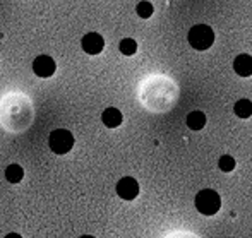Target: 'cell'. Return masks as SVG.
Returning a JSON list of instances; mask_svg holds the SVG:
<instances>
[{"mask_svg": "<svg viewBox=\"0 0 252 238\" xmlns=\"http://www.w3.org/2000/svg\"><path fill=\"white\" fill-rule=\"evenodd\" d=\"M122 120H124L122 113H120V110H117V108H106L101 115V122L105 123L106 127H110V129L119 127L120 123H122Z\"/></svg>", "mask_w": 252, "mask_h": 238, "instance_id": "9c48e42d", "label": "cell"}, {"mask_svg": "<svg viewBox=\"0 0 252 238\" xmlns=\"http://www.w3.org/2000/svg\"><path fill=\"white\" fill-rule=\"evenodd\" d=\"M136 12H137V16H139V17H143V19H148V17L153 16V3L148 2V0H143V2L137 3Z\"/></svg>", "mask_w": 252, "mask_h": 238, "instance_id": "5bb4252c", "label": "cell"}, {"mask_svg": "<svg viewBox=\"0 0 252 238\" xmlns=\"http://www.w3.org/2000/svg\"><path fill=\"white\" fill-rule=\"evenodd\" d=\"M55 69H57V65H55V60L52 59V57H48V55H40V57H36L34 59V62H33V70H34V74H36L38 77H52L53 74H55Z\"/></svg>", "mask_w": 252, "mask_h": 238, "instance_id": "8992f818", "label": "cell"}, {"mask_svg": "<svg viewBox=\"0 0 252 238\" xmlns=\"http://www.w3.org/2000/svg\"><path fill=\"white\" fill-rule=\"evenodd\" d=\"M81 47H83V50L88 55H98V53H101L103 48H105V40H103V36L98 33H88L86 36L81 40Z\"/></svg>", "mask_w": 252, "mask_h": 238, "instance_id": "52a82bcc", "label": "cell"}, {"mask_svg": "<svg viewBox=\"0 0 252 238\" xmlns=\"http://www.w3.org/2000/svg\"><path fill=\"white\" fill-rule=\"evenodd\" d=\"M5 238H21V235H17V233H9Z\"/></svg>", "mask_w": 252, "mask_h": 238, "instance_id": "e0dca14e", "label": "cell"}, {"mask_svg": "<svg viewBox=\"0 0 252 238\" xmlns=\"http://www.w3.org/2000/svg\"><path fill=\"white\" fill-rule=\"evenodd\" d=\"M233 70H235L240 77L252 76V57L247 55V53L239 55L235 60H233Z\"/></svg>", "mask_w": 252, "mask_h": 238, "instance_id": "ba28073f", "label": "cell"}, {"mask_svg": "<svg viewBox=\"0 0 252 238\" xmlns=\"http://www.w3.org/2000/svg\"><path fill=\"white\" fill-rule=\"evenodd\" d=\"M218 166H220V170H221V172L230 173L233 168H235V159H233L232 156L225 154V156H221V158H220Z\"/></svg>", "mask_w": 252, "mask_h": 238, "instance_id": "9a60e30c", "label": "cell"}, {"mask_svg": "<svg viewBox=\"0 0 252 238\" xmlns=\"http://www.w3.org/2000/svg\"><path fill=\"white\" fill-rule=\"evenodd\" d=\"M233 112H235V115L239 117V119H249L252 115V101L251 99H239V101L235 103V106H233Z\"/></svg>", "mask_w": 252, "mask_h": 238, "instance_id": "8fae6325", "label": "cell"}, {"mask_svg": "<svg viewBox=\"0 0 252 238\" xmlns=\"http://www.w3.org/2000/svg\"><path fill=\"white\" fill-rule=\"evenodd\" d=\"M33 105L24 94L10 93L0 99V125L9 132H23L33 122Z\"/></svg>", "mask_w": 252, "mask_h": 238, "instance_id": "6da1fadb", "label": "cell"}, {"mask_svg": "<svg viewBox=\"0 0 252 238\" xmlns=\"http://www.w3.org/2000/svg\"><path fill=\"white\" fill-rule=\"evenodd\" d=\"M166 238H197L196 235H192V233H186V232H177V233H172V235H168Z\"/></svg>", "mask_w": 252, "mask_h": 238, "instance_id": "2e32d148", "label": "cell"}, {"mask_svg": "<svg viewBox=\"0 0 252 238\" xmlns=\"http://www.w3.org/2000/svg\"><path fill=\"white\" fill-rule=\"evenodd\" d=\"M117 194L122 197L124 201H134L139 195V183L132 178V177H124L117 183Z\"/></svg>", "mask_w": 252, "mask_h": 238, "instance_id": "5b68a950", "label": "cell"}, {"mask_svg": "<svg viewBox=\"0 0 252 238\" xmlns=\"http://www.w3.org/2000/svg\"><path fill=\"white\" fill-rule=\"evenodd\" d=\"M48 144L55 154H67L74 148V136L65 129H57L48 137Z\"/></svg>", "mask_w": 252, "mask_h": 238, "instance_id": "277c9868", "label": "cell"}, {"mask_svg": "<svg viewBox=\"0 0 252 238\" xmlns=\"http://www.w3.org/2000/svg\"><path fill=\"white\" fill-rule=\"evenodd\" d=\"M119 50L122 52V55L130 57V55H134V53L137 52V43L132 40V38H124V40L120 41V45H119Z\"/></svg>", "mask_w": 252, "mask_h": 238, "instance_id": "4fadbf2b", "label": "cell"}, {"mask_svg": "<svg viewBox=\"0 0 252 238\" xmlns=\"http://www.w3.org/2000/svg\"><path fill=\"white\" fill-rule=\"evenodd\" d=\"M206 125V115L202 112H190L187 115V127L190 130H201Z\"/></svg>", "mask_w": 252, "mask_h": 238, "instance_id": "30bf717a", "label": "cell"}, {"mask_svg": "<svg viewBox=\"0 0 252 238\" xmlns=\"http://www.w3.org/2000/svg\"><path fill=\"white\" fill-rule=\"evenodd\" d=\"M79 238H94V237H91V235H83V237H79Z\"/></svg>", "mask_w": 252, "mask_h": 238, "instance_id": "ac0fdd59", "label": "cell"}, {"mask_svg": "<svg viewBox=\"0 0 252 238\" xmlns=\"http://www.w3.org/2000/svg\"><path fill=\"white\" fill-rule=\"evenodd\" d=\"M187 40H189L190 47L194 50L202 52V50H208L215 43V31L208 24H196V26H192L189 30Z\"/></svg>", "mask_w": 252, "mask_h": 238, "instance_id": "7a4b0ae2", "label": "cell"}, {"mask_svg": "<svg viewBox=\"0 0 252 238\" xmlns=\"http://www.w3.org/2000/svg\"><path fill=\"white\" fill-rule=\"evenodd\" d=\"M221 208V197L218 192L204 189L196 195V209L204 216H215Z\"/></svg>", "mask_w": 252, "mask_h": 238, "instance_id": "3957f363", "label": "cell"}, {"mask_svg": "<svg viewBox=\"0 0 252 238\" xmlns=\"http://www.w3.org/2000/svg\"><path fill=\"white\" fill-rule=\"evenodd\" d=\"M24 177V170L21 168L19 165H9L5 170V178L9 180L10 183H19Z\"/></svg>", "mask_w": 252, "mask_h": 238, "instance_id": "7c38bea8", "label": "cell"}]
</instances>
